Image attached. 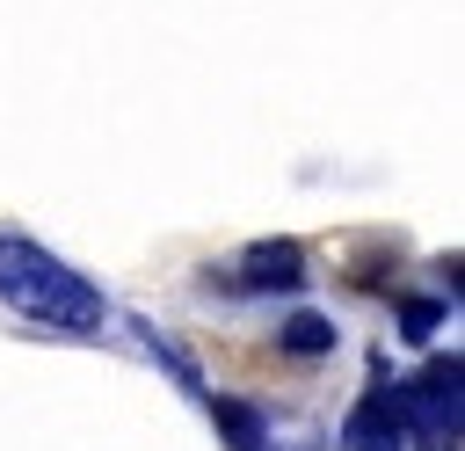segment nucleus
<instances>
[{"label":"nucleus","mask_w":465,"mask_h":451,"mask_svg":"<svg viewBox=\"0 0 465 451\" xmlns=\"http://www.w3.org/2000/svg\"><path fill=\"white\" fill-rule=\"evenodd\" d=\"M436 320H443V306H436V298H407V306H400V335H407V342H429V335H436Z\"/></svg>","instance_id":"6"},{"label":"nucleus","mask_w":465,"mask_h":451,"mask_svg":"<svg viewBox=\"0 0 465 451\" xmlns=\"http://www.w3.org/2000/svg\"><path fill=\"white\" fill-rule=\"evenodd\" d=\"M305 284V255L298 240H254L240 262V291H298Z\"/></svg>","instance_id":"2"},{"label":"nucleus","mask_w":465,"mask_h":451,"mask_svg":"<svg viewBox=\"0 0 465 451\" xmlns=\"http://www.w3.org/2000/svg\"><path fill=\"white\" fill-rule=\"evenodd\" d=\"M276 342H283L291 356H327V349H334V320H327V313H312V306H298V313H283Z\"/></svg>","instance_id":"4"},{"label":"nucleus","mask_w":465,"mask_h":451,"mask_svg":"<svg viewBox=\"0 0 465 451\" xmlns=\"http://www.w3.org/2000/svg\"><path fill=\"white\" fill-rule=\"evenodd\" d=\"M211 422L225 436V451H269V415L254 400H232V393H211Z\"/></svg>","instance_id":"3"},{"label":"nucleus","mask_w":465,"mask_h":451,"mask_svg":"<svg viewBox=\"0 0 465 451\" xmlns=\"http://www.w3.org/2000/svg\"><path fill=\"white\" fill-rule=\"evenodd\" d=\"M0 306H15L22 320H44L58 335H94L109 320L102 284H87L73 262H58L29 233H0Z\"/></svg>","instance_id":"1"},{"label":"nucleus","mask_w":465,"mask_h":451,"mask_svg":"<svg viewBox=\"0 0 465 451\" xmlns=\"http://www.w3.org/2000/svg\"><path fill=\"white\" fill-rule=\"evenodd\" d=\"M138 342H145V349H153V356H160V364H167V371H174V378H182L189 393H203V378H196V364H189V356H182V349H174V342H167V335H160L153 320H138Z\"/></svg>","instance_id":"5"}]
</instances>
